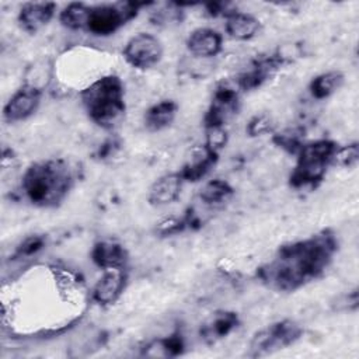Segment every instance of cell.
Returning a JSON list of instances; mask_svg holds the SVG:
<instances>
[{
  "label": "cell",
  "instance_id": "1",
  "mask_svg": "<svg viewBox=\"0 0 359 359\" xmlns=\"http://www.w3.org/2000/svg\"><path fill=\"white\" fill-rule=\"evenodd\" d=\"M338 240L330 230L283 244L257 269L258 280L275 292H294L317 280L331 265Z\"/></svg>",
  "mask_w": 359,
  "mask_h": 359
},
{
  "label": "cell",
  "instance_id": "2",
  "mask_svg": "<svg viewBox=\"0 0 359 359\" xmlns=\"http://www.w3.org/2000/svg\"><path fill=\"white\" fill-rule=\"evenodd\" d=\"M74 184L73 171L63 158L39 160L27 167L21 189L28 202L38 208H56Z\"/></svg>",
  "mask_w": 359,
  "mask_h": 359
},
{
  "label": "cell",
  "instance_id": "3",
  "mask_svg": "<svg viewBox=\"0 0 359 359\" xmlns=\"http://www.w3.org/2000/svg\"><path fill=\"white\" fill-rule=\"evenodd\" d=\"M83 108L91 122L104 129L115 128L126 111L125 86L115 74H107L80 93Z\"/></svg>",
  "mask_w": 359,
  "mask_h": 359
},
{
  "label": "cell",
  "instance_id": "4",
  "mask_svg": "<svg viewBox=\"0 0 359 359\" xmlns=\"http://www.w3.org/2000/svg\"><path fill=\"white\" fill-rule=\"evenodd\" d=\"M338 143L330 139H318L303 143L297 151V160L293 171L289 175L292 188H314L325 177L328 167L334 161Z\"/></svg>",
  "mask_w": 359,
  "mask_h": 359
},
{
  "label": "cell",
  "instance_id": "5",
  "mask_svg": "<svg viewBox=\"0 0 359 359\" xmlns=\"http://www.w3.org/2000/svg\"><path fill=\"white\" fill-rule=\"evenodd\" d=\"M302 335L303 328L299 323L290 318L279 320L254 334L248 345L247 356L262 358L272 355L293 345Z\"/></svg>",
  "mask_w": 359,
  "mask_h": 359
},
{
  "label": "cell",
  "instance_id": "6",
  "mask_svg": "<svg viewBox=\"0 0 359 359\" xmlns=\"http://www.w3.org/2000/svg\"><path fill=\"white\" fill-rule=\"evenodd\" d=\"M142 6L140 3L94 6L90 8L86 31L97 36H109L132 20Z\"/></svg>",
  "mask_w": 359,
  "mask_h": 359
},
{
  "label": "cell",
  "instance_id": "7",
  "mask_svg": "<svg viewBox=\"0 0 359 359\" xmlns=\"http://www.w3.org/2000/svg\"><path fill=\"white\" fill-rule=\"evenodd\" d=\"M240 90L237 86L222 83L216 87L210 105L203 116L205 129L224 128L240 108Z\"/></svg>",
  "mask_w": 359,
  "mask_h": 359
},
{
  "label": "cell",
  "instance_id": "8",
  "mask_svg": "<svg viewBox=\"0 0 359 359\" xmlns=\"http://www.w3.org/2000/svg\"><path fill=\"white\" fill-rule=\"evenodd\" d=\"M122 55L126 63L132 67L146 70L161 60L163 43L153 34L139 32L126 42Z\"/></svg>",
  "mask_w": 359,
  "mask_h": 359
},
{
  "label": "cell",
  "instance_id": "9",
  "mask_svg": "<svg viewBox=\"0 0 359 359\" xmlns=\"http://www.w3.org/2000/svg\"><path fill=\"white\" fill-rule=\"evenodd\" d=\"M287 63V57L282 52H275L268 56H261L252 60L248 70L243 72L237 80L236 86L240 91H251L261 87L265 81L276 74V72Z\"/></svg>",
  "mask_w": 359,
  "mask_h": 359
},
{
  "label": "cell",
  "instance_id": "10",
  "mask_svg": "<svg viewBox=\"0 0 359 359\" xmlns=\"http://www.w3.org/2000/svg\"><path fill=\"white\" fill-rule=\"evenodd\" d=\"M42 98V88L32 83H24L3 107V118L8 123H15L32 116Z\"/></svg>",
  "mask_w": 359,
  "mask_h": 359
},
{
  "label": "cell",
  "instance_id": "11",
  "mask_svg": "<svg viewBox=\"0 0 359 359\" xmlns=\"http://www.w3.org/2000/svg\"><path fill=\"white\" fill-rule=\"evenodd\" d=\"M128 275L123 269H107L93 287L91 297L100 306L114 304L125 290Z\"/></svg>",
  "mask_w": 359,
  "mask_h": 359
},
{
  "label": "cell",
  "instance_id": "12",
  "mask_svg": "<svg viewBox=\"0 0 359 359\" xmlns=\"http://www.w3.org/2000/svg\"><path fill=\"white\" fill-rule=\"evenodd\" d=\"M56 4L52 1H31L22 4L18 11L17 21L22 31L36 34L55 17Z\"/></svg>",
  "mask_w": 359,
  "mask_h": 359
},
{
  "label": "cell",
  "instance_id": "13",
  "mask_svg": "<svg viewBox=\"0 0 359 359\" xmlns=\"http://www.w3.org/2000/svg\"><path fill=\"white\" fill-rule=\"evenodd\" d=\"M94 265L107 269H123L128 264V251L125 247L114 240L97 241L90 252Z\"/></svg>",
  "mask_w": 359,
  "mask_h": 359
},
{
  "label": "cell",
  "instance_id": "14",
  "mask_svg": "<svg viewBox=\"0 0 359 359\" xmlns=\"http://www.w3.org/2000/svg\"><path fill=\"white\" fill-rule=\"evenodd\" d=\"M185 45L188 52L196 57H213L223 48V36L213 28L201 27L189 32Z\"/></svg>",
  "mask_w": 359,
  "mask_h": 359
},
{
  "label": "cell",
  "instance_id": "15",
  "mask_svg": "<svg viewBox=\"0 0 359 359\" xmlns=\"http://www.w3.org/2000/svg\"><path fill=\"white\" fill-rule=\"evenodd\" d=\"M182 184L184 180L180 171L168 172L158 177L149 188L147 202L151 206H167L175 202L181 194Z\"/></svg>",
  "mask_w": 359,
  "mask_h": 359
},
{
  "label": "cell",
  "instance_id": "16",
  "mask_svg": "<svg viewBox=\"0 0 359 359\" xmlns=\"http://www.w3.org/2000/svg\"><path fill=\"white\" fill-rule=\"evenodd\" d=\"M219 157V153L210 150L205 144L195 150L191 160L180 170L184 182H198L205 178L213 168Z\"/></svg>",
  "mask_w": 359,
  "mask_h": 359
},
{
  "label": "cell",
  "instance_id": "17",
  "mask_svg": "<svg viewBox=\"0 0 359 359\" xmlns=\"http://www.w3.org/2000/svg\"><path fill=\"white\" fill-rule=\"evenodd\" d=\"M224 29L227 35L233 39L250 41L259 34L261 21L248 13L230 11L226 15Z\"/></svg>",
  "mask_w": 359,
  "mask_h": 359
},
{
  "label": "cell",
  "instance_id": "18",
  "mask_svg": "<svg viewBox=\"0 0 359 359\" xmlns=\"http://www.w3.org/2000/svg\"><path fill=\"white\" fill-rule=\"evenodd\" d=\"M178 105L172 100H163L149 107L143 116V123L147 130L158 132L168 128L177 116Z\"/></svg>",
  "mask_w": 359,
  "mask_h": 359
},
{
  "label": "cell",
  "instance_id": "19",
  "mask_svg": "<svg viewBox=\"0 0 359 359\" xmlns=\"http://www.w3.org/2000/svg\"><path fill=\"white\" fill-rule=\"evenodd\" d=\"M345 76L339 70H330L317 74L309 83V91L316 100H325L335 94L344 84Z\"/></svg>",
  "mask_w": 359,
  "mask_h": 359
},
{
  "label": "cell",
  "instance_id": "20",
  "mask_svg": "<svg viewBox=\"0 0 359 359\" xmlns=\"http://www.w3.org/2000/svg\"><path fill=\"white\" fill-rule=\"evenodd\" d=\"M233 187L227 181L220 178L210 180L202 187L199 192L201 201L208 206H222L226 202H229L233 198Z\"/></svg>",
  "mask_w": 359,
  "mask_h": 359
},
{
  "label": "cell",
  "instance_id": "21",
  "mask_svg": "<svg viewBox=\"0 0 359 359\" xmlns=\"http://www.w3.org/2000/svg\"><path fill=\"white\" fill-rule=\"evenodd\" d=\"M238 324V317L233 311H220L213 316L209 324L202 330V337L209 341L220 339L229 335Z\"/></svg>",
  "mask_w": 359,
  "mask_h": 359
},
{
  "label": "cell",
  "instance_id": "22",
  "mask_svg": "<svg viewBox=\"0 0 359 359\" xmlns=\"http://www.w3.org/2000/svg\"><path fill=\"white\" fill-rule=\"evenodd\" d=\"M90 8L91 6H87L84 3H70L60 11L59 21L67 29H86Z\"/></svg>",
  "mask_w": 359,
  "mask_h": 359
},
{
  "label": "cell",
  "instance_id": "23",
  "mask_svg": "<svg viewBox=\"0 0 359 359\" xmlns=\"http://www.w3.org/2000/svg\"><path fill=\"white\" fill-rule=\"evenodd\" d=\"M273 143L290 154H297L304 142L302 140V135L299 132H296L294 129H287L276 133L273 136Z\"/></svg>",
  "mask_w": 359,
  "mask_h": 359
},
{
  "label": "cell",
  "instance_id": "24",
  "mask_svg": "<svg viewBox=\"0 0 359 359\" xmlns=\"http://www.w3.org/2000/svg\"><path fill=\"white\" fill-rule=\"evenodd\" d=\"M358 160H359V144L353 142L346 146H338L332 164L351 168L358 164Z\"/></svg>",
  "mask_w": 359,
  "mask_h": 359
},
{
  "label": "cell",
  "instance_id": "25",
  "mask_svg": "<svg viewBox=\"0 0 359 359\" xmlns=\"http://www.w3.org/2000/svg\"><path fill=\"white\" fill-rule=\"evenodd\" d=\"M45 247V237L41 234L28 236L15 248L14 258H29Z\"/></svg>",
  "mask_w": 359,
  "mask_h": 359
},
{
  "label": "cell",
  "instance_id": "26",
  "mask_svg": "<svg viewBox=\"0 0 359 359\" xmlns=\"http://www.w3.org/2000/svg\"><path fill=\"white\" fill-rule=\"evenodd\" d=\"M272 121L268 115H255L250 119V122L247 123L245 132L248 133V136H261L265 133L272 132Z\"/></svg>",
  "mask_w": 359,
  "mask_h": 359
},
{
  "label": "cell",
  "instance_id": "27",
  "mask_svg": "<svg viewBox=\"0 0 359 359\" xmlns=\"http://www.w3.org/2000/svg\"><path fill=\"white\" fill-rule=\"evenodd\" d=\"M227 143V132L226 128H210L206 129V142L205 146L210 150L219 153Z\"/></svg>",
  "mask_w": 359,
  "mask_h": 359
},
{
  "label": "cell",
  "instance_id": "28",
  "mask_svg": "<svg viewBox=\"0 0 359 359\" xmlns=\"http://www.w3.org/2000/svg\"><path fill=\"white\" fill-rule=\"evenodd\" d=\"M153 24L156 25H172V24H178L182 20V11L174 6V8H168L167 10H161V11H154L151 18Z\"/></svg>",
  "mask_w": 359,
  "mask_h": 359
}]
</instances>
